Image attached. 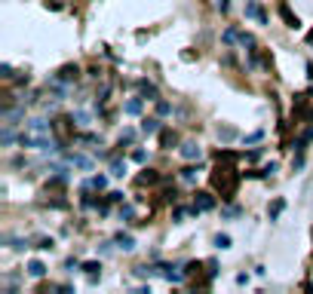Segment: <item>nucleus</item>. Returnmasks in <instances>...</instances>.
<instances>
[{
  "label": "nucleus",
  "instance_id": "nucleus-1",
  "mask_svg": "<svg viewBox=\"0 0 313 294\" xmlns=\"http://www.w3.org/2000/svg\"><path fill=\"white\" fill-rule=\"evenodd\" d=\"M212 184L221 190V196H224V199H234V193H237V172L231 169V163H227V166H221V169L212 175Z\"/></svg>",
  "mask_w": 313,
  "mask_h": 294
},
{
  "label": "nucleus",
  "instance_id": "nucleus-2",
  "mask_svg": "<svg viewBox=\"0 0 313 294\" xmlns=\"http://www.w3.org/2000/svg\"><path fill=\"white\" fill-rule=\"evenodd\" d=\"M246 15H249V18H255L258 25H267V12L258 6V0H246Z\"/></svg>",
  "mask_w": 313,
  "mask_h": 294
},
{
  "label": "nucleus",
  "instance_id": "nucleus-3",
  "mask_svg": "<svg viewBox=\"0 0 313 294\" xmlns=\"http://www.w3.org/2000/svg\"><path fill=\"white\" fill-rule=\"evenodd\" d=\"M138 92H141V98H148V101H160V89H157L151 80H138Z\"/></svg>",
  "mask_w": 313,
  "mask_h": 294
},
{
  "label": "nucleus",
  "instance_id": "nucleus-4",
  "mask_svg": "<svg viewBox=\"0 0 313 294\" xmlns=\"http://www.w3.org/2000/svg\"><path fill=\"white\" fill-rule=\"evenodd\" d=\"M77 74H80V67H77V64H65V67H58V71H55V80H61V83H74V80H77Z\"/></svg>",
  "mask_w": 313,
  "mask_h": 294
},
{
  "label": "nucleus",
  "instance_id": "nucleus-5",
  "mask_svg": "<svg viewBox=\"0 0 313 294\" xmlns=\"http://www.w3.org/2000/svg\"><path fill=\"white\" fill-rule=\"evenodd\" d=\"M181 156H184V160H200L203 150H200L197 141H184V144H181Z\"/></svg>",
  "mask_w": 313,
  "mask_h": 294
},
{
  "label": "nucleus",
  "instance_id": "nucleus-6",
  "mask_svg": "<svg viewBox=\"0 0 313 294\" xmlns=\"http://www.w3.org/2000/svg\"><path fill=\"white\" fill-rule=\"evenodd\" d=\"M194 206H197L200 212H212V209H215V199H212V193H197Z\"/></svg>",
  "mask_w": 313,
  "mask_h": 294
},
{
  "label": "nucleus",
  "instance_id": "nucleus-7",
  "mask_svg": "<svg viewBox=\"0 0 313 294\" xmlns=\"http://www.w3.org/2000/svg\"><path fill=\"white\" fill-rule=\"evenodd\" d=\"M114 245H117V248H123V252H132V248H135V239H132L129 233H117Z\"/></svg>",
  "mask_w": 313,
  "mask_h": 294
},
{
  "label": "nucleus",
  "instance_id": "nucleus-8",
  "mask_svg": "<svg viewBox=\"0 0 313 294\" xmlns=\"http://www.w3.org/2000/svg\"><path fill=\"white\" fill-rule=\"evenodd\" d=\"M28 276H31V279H43V276H46V264H43V261H31V264H28Z\"/></svg>",
  "mask_w": 313,
  "mask_h": 294
},
{
  "label": "nucleus",
  "instance_id": "nucleus-9",
  "mask_svg": "<svg viewBox=\"0 0 313 294\" xmlns=\"http://www.w3.org/2000/svg\"><path fill=\"white\" fill-rule=\"evenodd\" d=\"M163 276H166L169 282H175V285H178V282H184V276H187V273H184V270H178V267H163Z\"/></svg>",
  "mask_w": 313,
  "mask_h": 294
},
{
  "label": "nucleus",
  "instance_id": "nucleus-10",
  "mask_svg": "<svg viewBox=\"0 0 313 294\" xmlns=\"http://www.w3.org/2000/svg\"><path fill=\"white\" fill-rule=\"evenodd\" d=\"M280 15L286 18V25H289V28H301V21H298V15H292V9H289L286 3H280Z\"/></svg>",
  "mask_w": 313,
  "mask_h": 294
},
{
  "label": "nucleus",
  "instance_id": "nucleus-11",
  "mask_svg": "<svg viewBox=\"0 0 313 294\" xmlns=\"http://www.w3.org/2000/svg\"><path fill=\"white\" fill-rule=\"evenodd\" d=\"M141 132H144V135H157V132H160V120H157V117L141 120Z\"/></svg>",
  "mask_w": 313,
  "mask_h": 294
},
{
  "label": "nucleus",
  "instance_id": "nucleus-12",
  "mask_svg": "<svg viewBox=\"0 0 313 294\" xmlns=\"http://www.w3.org/2000/svg\"><path fill=\"white\" fill-rule=\"evenodd\" d=\"M28 129H31V132H37V135H43V132H49V129H52V123H46V120H31V123H28Z\"/></svg>",
  "mask_w": 313,
  "mask_h": 294
},
{
  "label": "nucleus",
  "instance_id": "nucleus-13",
  "mask_svg": "<svg viewBox=\"0 0 313 294\" xmlns=\"http://www.w3.org/2000/svg\"><path fill=\"white\" fill-rule=\"evenodd\" d=\"M111 175H114V178H123V175H126V160H114V163H111Z\"/></svg>",
  "mask_w": 313,
  "mask_h": 294
},
{
  "label": "nucleus",
  "instance_id": "nucleus-14",
  "mask_svg": "<svg viewBox=\"0 0 313 294\" xmlns=\"http://www.w3.org/2000/svg\"><path fill=\"white\" fill-rule=\"evenodd\" d=\"M157 181H160V175L154 169H144V175H138V184H157Z\"/></svg>",
  "mask_w": 313,
  "mask_h": 294
},
{
  "label": "nucleus",
  "instance_id": "nucleus-15",
  "mask_svg": "<svg viewBox=\"0 0 313 294\" xmlns=\"http://www.w3.org/2000/svg\"><path fill=\"white\" fill-rule=\"evenodd\" d=\"M86 184H89L92 190H105V187H108V178H105V175H92Z\"/></svg>",
  "mask_w": 313,
  "mask_h": 294
},
{
  "label": "nucleus",
  "instance_id": "nucleus-16",
  "mask_svg": "<svg viewBox=\"0 0 313 294\" xmlns=\"http://www.w3.org/2000/svg\"><path fill=\"white\" fill-rule=\"evenodd\" d=\"M80 270H83V273H89V276H101V273H98V270H101V264H95V261L80 264Z\"/></svg>",
  "mask_w": 313,
  "mask_h": 294
},
{
  "label": "nucleus",
  "instance_id": "nucleus-17",
  "mask_svg": "<svg viewBox=\"0 0 313 294\" xmlns=\"http://www.w3.org/2000/svg\"><path fill=\"white\" fill-rule=\"evenodd\" d=\"M120 218H123V221H132V218H135V206L120 202Z\"/></svg>",
  "mask_w": 313,
  "mask_h": 294
},
{
  "label": "nucleus",
  "instance_id": "nucleus-18",
  "mask_svg": "<svg viewBox=\"0 0 313 294\" xmlns=\"http://www.w3.org/2000/svg\"><path fill=\"white\" fill-rule=\"evenodd\" d=\"M126 114H141V98H132V101H126V107H123Z\"/></svg>",
  "mask_w": 313,
  "mask_h": 294
},
{
  "label": "nucleus",
  "instance_id": "nucleus-19",
  "mask_svg": "<svg viewBox=\"0 0 313 294\" xmlns=\"http://www.w3.org/2000/svg\"><path fill=\"white\" fill-rule=\"evenodd\" d=\"M215 248H221V252L231 248V236H227V233H218V236H215Z\"/></svg>",
  "mask_w": 313,
  "mask_h": 294
},
{
  "label": "nucleus",
  "instance_id": "nucleus-20",
  "mask_svg": "<svg viewBox=\"0 0 313 294\" xmlns=\"http://www.w3.org/2000/svg\"><path fill=\"white\" fill-rule=\"evenodd\" d=\"M218 138H221V141H231V138H237V129L224 126V129H218Z\"/></svg>",
  "mask_w": 313,
  "mask_h": 294
},
{
  "label": "nucleus",
  "instance_id": "nucleus-21",
  "mask_svg": "<svg viewBox=\"0 0 313 294\" xmlns=\"http://www.w3.org/2000/svg\"><path fill=\"white\" fill-rule=\"evenodd\" d=\"M283 209H286V202H283V199H277V202H274V206H270V221H277V218H280V212H283Z\"/></svg>",
  "mask_w": 313,
  "mask_h": 294
},
{
  "label": "nucleus",
  "instance_id": "nucleus-22",
  "mask_svg": "<svg viewBox=\"0 0 313 294\" xmlns=\"http://www.w3.org/2000/svg\"><path fill=\"white\" fill-rule=\"evenodd\" d=\"M132 141H135V132H132V129H126V132L120 135V147H126V144H132Z\"/></svg>",
  "mask_w": 313,
  "mask_h": 294
},
{
  "label": "nucleus",
  "instance_id": "nucleus-23",
  "mask_svg": "<svg viewBox=\"0 0 313 294\" xmlns=\"http://www.w3.org/2000/svg\"><path fill=\"white\" fill-rule=\"evenodd\" d=\"M154 273H157V267H148V264L144 267H135V276H141V279L144 276H154Z\"/></svg>",
  "mask_w": 313,
  "mask_h": 294
},
{
  "label": "nucleus",
  "instance_id": "nucleus-24",
  "mask_svg": "<svg viewBox=\"0 0 313 294\" xmlns=\"http://www.w3.org/2000/svg\"><path fill=\"white\" fill-rule=\"evenodd\" d=\"M197 172H200L197 166H187V169L181 172V178H184V181H194V178H197Z\"/></svg>",
  "mask_w": 313,
  "mask_h": 294
},
{
  "label": "nucleus",
  "instance_id": "nucleus-25",
  "mask_svg": "<svg viewBox=\"0 0 313 294\" xmlns=\"http://www.w3.org/2000/svg\"><path fill=\"white\" fill-rule=\"evenodd\" d=\"M157 110H160V117H169V114H172V104H166V101H157Z\"/></svg>",
  "mask_w": 313,
  "mask_h": 294
},
{
  "label": "nucleus",
  "instance_id": "nucleus-26",
  "mask_svg": "<svg viewBox=\"0 0 313 294\" xmlns=\"http://www.w3.org/2000/svg\"><path fill=\"white\" fill-rule=\"evenodd\" d=\"M178 138H175V132H163V147H172Z\"/></svg>",
  "mask_w": 313,
  "mask_h": 294
},
{
  "label": "nucleus",
  "instance_id": "nucleus-27",
  "mask_svg": "<svg viewBox=\"0 0 313 294\" xmlns=\"http://www.w3.org/2000/svg\"><path fill=\"white\" fill-rule=\"evenodd\" d=\"M37 248H40V252H49V248H52V239H46V236L37 239Z\"/></svg>",
  "mask_w": 313,
  "mask_h": 294
},
{
  "label": "nucleus",
  "instance_id": "nucleus-28",
  "mask_svg": "<svg viewBox=\"0 0 313 294\" xmlns=\"http://www.w3.org/2000/svg\"><path fill=\"white\" fill-rule=\"evenodd\" d=\"M0 77H3V80H12V67H9V64H3V67H0Z\"/></svg>",
  "mask_w": 313,
  "mask_h": 294
},
{
  "label": "nucleus",
  "instance_id": "nucleus-29",
  "mask_svg": "<svg viewBox=\"0 0 313 294\" xmlns=\"http://www.w3.org/2000/svg\"><path fill=\"white\" fill-rule=\"evenodd\" d=\"M132 160H135V163H148V153H144V150H135Z\"/></svg>",
  "mask_w": 313,
  "mask_h": 294
},
{
  "label": "nucleus",
  "instance_id": "nucleus-30",
  "mask_svg": "<svg viewBox=\"0 0 313 294\" xmlns=\"http://www.w3.org/2000/svg\"><path fill=\"white\" fill-rule=\"evenodd\" d=\"M108 199H111V202H123V193H120V190H111Z\"/></svg>",
  "mask_w": 313,
  "mask_h": 294
},
{
  "label": "nucleus",
  "instance_id": "nucleus-31",
  "mask_svg": "<svg viewBox=\"0 0 313 294\" xmlns=\"http://www.w3.org/2000/svg\"><path fill=\"white\" fill-rule=\"evenodd\" d=\"M240 215V209L237 206H231V209H224V218H237Z\"/></svg>",
  "mask_w": 313,
  "mask_h": 294
}]
</instances>
